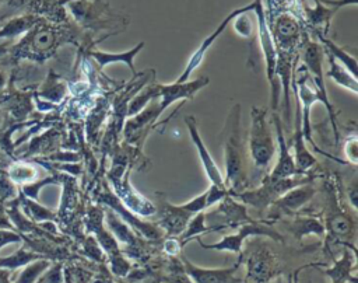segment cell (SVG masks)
<instances>
[{
	"label": "cell",
	"mask_w": 358,
	"mask_h": 283,
	"mask_svg": "<svg viewBox=\"0 0 358 283\" xmlns=\"http://www.w3.org/2000/svg\"><path fill=\"white\" fill-rule=\"evenodd\" d=\"M253 3H255L253 10L256 11V15L259 18V39H260V46H262L263 56H264V60H266L267 78L270 80L271 87H273V109H275L277 108V99L274 97V83H273V78H274L275 69H277V52H275V46H274V41L271 38V34L267 29L262 0H255Z\"/></svg>",
	"instance_id": "obj_9"
},
{
	"label": "cell",
	"mask_w": 358,
	"mask_h": 283,
	"mask_svg": "<svg viewBox=\"0 0 358 283\" xmlns=\"http://www.w3.org/2000/svg\"><path fill=\"white\" fill-rule=\"evenodd\" d=\"M357 179L352 181V184L350 185V191H348V198L351 200V206L355 209L357 207Z\"/></svg>",
	"instance_id": "obj_40"
},
{
	"label": "cell",
	"mask_w": 358,
	"mask_h": 283,
	"mask_svg": "<svg viewBox=\"0 0 358 283\" xmlns=\"http://www.w3.org/2000/svg\"><path fill=\"white\" fill-rule=\"evenodd\" d=\"M245 283H249V282H248V280H246V279H245Z\"/></svg>",
	"instance_id": "obj_48"
},
{
	"label": "cell",
	"mask_w": 358,
	"mask_h": 283,
	"mask_svg": "<svg viewBox=\"0 0 358 283\" xmlns=\"http://www.w3.org/2000/svg\"><path fill=\"white\" fill-rule=\"evenodd\" d=\"M55 41H56V36H55V32H53L50 28L38 29V31L34 32L32 36H31L32 48H34L35 50H38V52L49 50V49L55 45Z\"/></svg>",
	"instance_id": "obj_30"
},
{
	"label": "cell",
	"mask_w": 358,
	"mask_h": 283,
	"mask_svg": "<svg viewBox=\"0 0 358 283\" xmlns=\"http://www.w3.org/2000/svg\"><path fill=\"white\" fill-rule=\"evenodd\" d=\"M312 181V177H305L301 174L288 177V178H271L267 175L263 181V184L257 189L252 191H243L239 195H236L243 203L250 205L259 212H264L274 200H277L281 195H284L287 191L309 184Z\"/></svg>",
	"instance_id": "obj_3"
},
{
	"label": "cell",
	"mask_w": 358,
	"mask_h": 283,
	"mask_svg": "<svg viewBox=\"0 0 358 283\" xmlns=\"http://www.w3.org/2000/svg\"><path fill=\"white\" fill-rule=\"evenodd\" d=\"M214 216H221V223L218 224V230L231 227V228H238L246 221H250L252 219L246 213V207L241 203H236L231 199V196H225L221 200V205L218 209L213 213Z\"/></svg>",
	"instance_id": "obj_16"
},
{
	"label": "cell",
	"mask_w": 358,
	"mask_h": 283,
	"mask_svg": "<svg viewBox=\"0 0 358 283\" xmlns=\"http://www.w3.org/2000/svg\"><path fill=\"white\" fill-rule=\"evenodd\" d=\"M158 87L159 84H152V85H147L141 92H138L129 104V109H127V115L133 116L136 113H138L141 109H144V106L152 101L154 98L158 97Z\"/></svg>",
	"instance_id": "obj_29"
},
{
	"label": "cell",
	"mask_w": 358,
	"mask_h": 283,
	"mask_svg": "<svg viewBox=\"0 0 358 283\" xmlns=\"http://www.w3.org/2000/svg\"><path fill=\"white\" fill-rule=\"evenodd\" d=\"M355 249H344L343 255L334 262L331 268H319V270L329 276L331 283H357L352 272L355 269Z\"/></svg>",
	"instance_id": "obj_17"
},
{
	"label": "cell",
	"mask_w": 358,
	"mask_h": 283,
	"mask_svg": "<svg viewBox=\"0 0 358 283\" xmlns=\"http://www.w3.org/2000/svg\"><path fill=\"white\" fill-rule=\"evenodd\" d=\"M289 231L301 240L310 234L322 235L324 233V224L316 217H298L289 224Z\"/></svg>",
	"instance_id": "obj_23"
},
{
	"label": "cell",
	"mask_w": 358,
	"mask_h": 283,
	"mask_svg": "<svg viewBox=\"0 0 358 283\" xmlns=\"http://www.w3.org/2000/svg\"><path fill=\"white\" fill-rule=\"evenodd\" d=\"M1 83H3V78H1V76H0V84H1Z\"/></svg>",
	"instance_id": "obj_47"
},
{
	"label": "cell",
	"mask_w": 358,
	"mask_h": 283,
	"mask_svg": "<svg viewBox=\"0 0 358 283\" xmlns=\"http://www.w3.org/2000/svg\"><path fill=\"white\" fill-rule=\"evenodd\" d=\"M253 7H255V3H250L249 6L242 7V8H238V10L232 11L228 17H225V20H224L207 38H204V39L201 41L200 46H199V48L194 50V53L190 56L189 62L186 63V67L183 69L182 74L175 80V83H185V81H187L189 77H190V74H192V73L200 66V63L203 62V59H204V56H206V52L210 49V46L214 43V41L221 35V32L227 28V25H228L236 15H239V14H242V13L252 11Z\"/></svg>",
	"instance_id": "obj_8"
},
{
	"label": "cell",
	"mask_w": 358,
	"mask_h": 283,
	"mask_svg": "<svg viewBox=\"0 0 358 283\" xmlns=\"http://www.w3.org/2000/svg\"><path fill=\"white\" fill-rule=\"evenodd\" d=\"M208 84L207 76H200L196 80L185 83H172V84H159L158 98H159V112L162 113L168 106L179 99H192L194 94Z\"/></svg>",
	"instance_id": "obj_7"
},
{
	"label": "cell",
	"mask_w": 358,
	"mask_h": 283,
	"mask_svg": "<svg viewBox=\"0 0 358 283\" xmlns=\"http://www.w3.org/2000/svg\"><path fill=\"white\" fill-rule=\"evenodd\" d=\"M278 272V265L271 252L266 248H260L250 255L248 261V277L249 283H266L274 277Z\"/></svg>",
	"instance_id": "obj_11"
},
{
	"label": "cell",
	"mask_w": 358,
	"mask_h": 283,
	"mask_svg": "<svg viewBox=\"0 0 358 283\" xmlns=\"http://www.w3.org/2000/svg\"><path fill=\"white\" fill-rule=\"evenodd\" d=\"M110 269L116 276H127L130 270V263L120 254H117L115 256H110Z\"/></svg>",
	"instance_id": "obj_34"
},
{
	"label": "cell",
	"mask_w": 358,
	"mask_h": 283,
	"mask_svg": "<svg viewBox=\"0 0 358 283\" xmlns=\"http://www.w3.org/2000/svg\"><path fill=\"white\" fill-rule=\"evenodd\" d=\"M324 230L333 238H351L354 235V220L347 213L334 209L326 219Z\"/></svg>",
	"instance_id": "obj_20"
},
{
	"label": "cell",
	"mask_w": 358,
	"mask_h": 283,
	"mask_svg": "<svg viewBox=\"0 0 358 283\" xmlns=\"http://www.w3.org/2000/svg\"><path fill=\"white\" fill-rule=\"evenodd\" d=\"M7 17H8V15H7V14H6V15H1V17H0V22H1V21H3V20H4V18H7Z\"/></svg>",
	"instance_id": "obj_46"
},
{
	"label": "cell",
	"mask_w": 358,
	"mask_h": 283,
	"mask_svg": "<svg viewBox=\"0 0 358 283\" xmlns=\"http://www.w3.org/2000/svg\"><path fill=\"white\" fill-rule=\"evenodd\" d=\"M158 209L161 213L159 226L171 235H180L193 216L186 212L180 205H172L165 200H161Z\"/></svg>",
	"instance_id": "obj_13"
},
{
	"label": "cell",
	"mask_w": 358,
	"mask_h": 283,
	"mask_svg": "<svg viewBox=\"0 0 358 283\" xmlns=\"http://www.w3.org/2000/svg\"><path fill=\"white\" fill-rule=\"evenodd\" d=\"M243 255L239 254L238 261L228 268H200L193 265L190 261L183 258V270L186 277L193 283H239L241 279L235 277L236 270L242 262Z\"/></svg>",
	"instance_id": "obj_6"
},
{
	"label": "cell",
	"mask_w": 358,
	"mask_h": 283,
	"mask_svg": "<svg viewBox=\"0 0 358 283\" xmlns=\"http://www.w3.org/2000/svg\"><path fill=\"white\" fill-rule=\"evenodd\" d=\"M305 268H306V266H302V268H299V269H296V270L294 272V275H292V283H299V277H298V276H299L301 270L305 269Z\"/></svg>",
	"instance_id": "obj_43"
},
{
	"label": "cell",
	"mask_w": 358,
	"mask_h": 283,
	"mask_svg": "<svg viewBox=\"0 0 358 283\" xmlns=\"http://www.w3.org/2000/svg\"><path fill=\"white\" fill-rule=\"evenodd\" d=\"M115 184V189L119 195H122V200L124 202V205L133 210V212H137L140 214H144V216H150V214H154L157 212V207L147 199H144L141 195H138L129 184L127 181L123 182V185L117 181H113Z\"/></svg>",
	"instance_id": "obj_18"
},
{
	"label": "cell",
	"mask_w": 358,
	"mask_h": 283,
	"mask_svg": "<svg viewBox=\"0 0 358 283\" xmlns=\"http://www.w3.org/2000/svg\"><path fill=\"white\" fill-rule=\"evenodd\" d=\"M315 195V188L309 184L295 186L281 195L277 200L271 203L273 210L280 214H288L301 209L306 202H309Z\"/></svg>",
	"instance_id": "obj_14"
},
{
	"label": "cell",
	"mask_w": 358,
	"mask_h": 283,
	"mask_svg": "<svg viewBox=\"0 0 358 283\" xmlns=\"http://www.w3.org/2000/svg\"><path fill=\"white\" fill-rule=\"evenodd\" d=\"M319 38L324 45L326 53H329L334 60H337L341 66H344L354 77H357V60H355V57L351 56L347 50L337 46L333 41L324 38L322 34H319Z\"/></svg>",
	"instance_id": "obj_24"
},
{
	"label": "cell",
	"mask_w": 358,
	"mask_h": 283,
	"mask_svg": "<svg viewBox=\"0 0 358 283\" xmlns=\"http://www.w3.org/2000/svg\"><path fill=\"white\" fill-rule=\"evenodd\" d=\"M7 46H8V43H1V45H0V53H3V52H6V49H7Z\"/></svg>",
	"instance_id": "obj_44"
},
{
	"label": "cell",
	"mask_w": 358,
	"mask_h": 283,
	"mask_svg": "<svg viewBox=\"0 0 358 283\" xmlns=\"http://www.w3.org/2000/svg\"><path fill=\"white\" fill-rule=\"evenodd\" d=\"M252 235H266L271 240L282 241V237L277 231H274L268 226L256 223L255 220L243 223L242 226H239L236 228V233L228 234L214 244H206L200 238H196V241L199 242V245L201 248H206V249H214V251H221V252L228 251V252H234V254L239 255V254H242V245H243L245 238L252 237Z\"/></svg>",
	"instance_id": "obj_4"
},
{
	"label": "cell",
	"mask_w": 358,
	"mask_h": 283,
	"mask_svg": "<svg viewBox=\"0 0 358 283\" xmlns=\"http://www.w3.org/2000/svg\"><path fill=\"white\" fill-rule=\"evenodd\" d=\"M267 109L252 106L249 151L256 168L264 170L273 160L275 153V140L267 123Z\"/></svg>",
	"instance_id": "obj_2"
},
{
	"label": "cell",
	"mask_w": 358,
	"mask_h": 283,
	"mask_svg": "<svg viewBox=\"0 0 358 283\" xmlns=\"http://www.w3.org/2000/svg\"><path fill=\"white\" fill-rule=\"evenodd\" d=\"M327 57H329V63H330V69L327 70V76L334 83H337L338 85L352 91L354 94H357L358 92L357 77H354L344 66H341L337 60H334L329 53H327Z\"/></svg>",
	"instance_id": "obj_22"
},
{
	"label": "cell",
	"mask_w": 358,
	"mask_h": 283,
	"mask_svg": "<svg viewBox=\"0 0 358 283\" xmlns=\"http://www.w3.org/2000/svg\"><path fill=\"white\" fill-rule=\"evenodd\" d=\"M206 214L203 212L200 213H196L192 216V219L189 220V223L186 224L185 230L182 231L180 234V244L185 245L189 240H196L199 238L200 234H204V233H208V231H213L211 227H208L206 224Z\"/></svg>",
	"instance_id": "obj_26"
},
{
	"label": "cell",
	"mask_w": 358,
	"mask_h": 283,
	"mask_svg": "<svg viewBox=\"0 0 358 283\" xmlns=\"http://www.w3.org/2000/svg\"><path fill=\"white\" fill-rule=\"evenodd\" d=\"M322 59H323V52L322 48L317 43L309 42L305 48L303 52V62H305V67L309 73L310 81L315 85L316 91L320 95V102L324 104V106L327 108V113L331 122V127L334 132V137H336V143L338 142V129H337V123H336V113L333 109V105L327 97V90L324 87V81H323V70H322Z\"/></svg>",
	"instance_id": "obj_5"
},
{
	"label": "cell",
	"mask_w": 358,
	"mask_h": 283,
	"mask_svg": "<svg viewBox=\"0 0 358 283\" xmlns=\"http://www.w3.org/2000/svg\"><path fill=\"white\" fill-rule=\"evenodd\" d=\"M185 123L187 126V130H189V134H190V139L197 150V154H199V158L204 167V171H206V175L207 178L210 179L211 184L214 185H220V186H224V178H222V174L220 171V168L217 167L215 161L213 160L211 154L208 153V149L206 147L200 133H199V127H197V122H196V118L194 116H185Z\"/></svg>",
	"instance_id": "obj_10"
},
{
	"label": "cell",
	"mask_w": 358,
	"mask_h": 283,
	"mask_svg": "<svg viewBox=\"0 0 358 283\" xmlns=\"http://www.w3.org/2000/svg\"><path fill=\"white\" fill-rule=\"evenodd\" d=\"M35 174V170L28 167V165H14L10 168V177L17 181V182H24V181H28L34 177Z\"/></svg>",
	"instance_id": "obj_33"
},
{
	"label": "cell",
	"mask_w": 358,
	"mask_h": 283,
	"mask_svg": "<svg viewBox=\"0 0 358 283\" xmlns=\"http://www.w3.org/2000/svg\"><path fill=\"white\" fill-rule=\"evenodd\" d=\"M225 153V179L224 186L229 196H236L248 188L245 149L241 134V106L234 105L229 111L224 129Z\"/></svg>",
	"instance_id": "obj_1"
},
{
	"label": "cell",
	"mask_w": 358,
	"mask_h": 283,
	"mask_svg": "<svg viewBox=\"0 0 358 283\" xmlns=\"http://www.w3.org/2000/svg\"><path fill=\"white\" fill-rule=\"evenodd\" d=\"M345 157L347 161H350L352 165L357 164V157H358V147H357V137L355 136H350L345 139Z\"/></svg>",
	"instance_id": "obj_36"
},
{
	"label": "cell",
	"mask_w": 358,
	"mask_h": 283,
	"mask_svg": "<svg viewBox=\"0 0 358 283\" xmlns=\"http://www.w3.org/2000/svg\"><path fill=\"white\" fill-rule=\"evenodd\" d=\"M143 46H144V41L138 42L134 48H131V49H129L126 52L110 53V52H105V50H96V52H92L91 56L95 59V62L99 64L101 69H103L105 66H108L110 63H124L136 74V69H134L133 60H134L136 55L143 49Z\"/></svg>",
	"instance_id": "obj_19"
},
{
	"label": "cell",
	"mask_w": 358,
	"mask_h": 283,
	"mask_svg": "<svg viewBox=\"0 0 358 283\" xmlns=\"http://www.w3.org/2000/svg\"><path fill=\"white\" fill-rule=\"evenodd\" d=\"M298 34H299V27L294 20V17L288 14H282L281 17H278L274 25V36H275V41H278L282 48L292 46L298 39Z\"/></svg>",
	"instance_id": "obj_21"
},
{
	"label": "cell",
	"mask_w": 358,
	"mask_h": 283,
	"mask_svg": "<svg viewBox=\"0 0 358 283\" xmlns=\"http://www.w3.org/2000/svg\"><path fill=\"white\" fill-rule=\"evenodd\" d=\"M39 258H43V256L21 247L18 251H15L14 254H11L8 256H0V269L14 270V269L22 268V266L39 259Z\"/></svg>",
	"instance_id": "obj_25"
},
{
	"label": "cell",
	"mask_w": 358,
	"mask_h": 283,
	"mask_svg": "<svg viewBox=\"0 0 358 283\" xmlns=\"http://www.w3.org/2000/svg\"><path fill=\"white\" fill-rule=\"evenodd\" d=\"M63 283H74L73 277H71V275H70V272L67 269L63 273Z\"/></svg>",
	"instance_id": "obj_42"
},
{
	"label": "cell",
	"mask_w": 358,
	"mask_h": 283,
	"mask_svg": "<svg viewBox=\"0 0 358 283\" xmlns=\"http://www.w3.org/2000/svg\"><path fill=\"white\" fill-rule=\"evenodd\" d=\"M92 283H105L102 279H96V280H94Z\"/></svg>",
	"instance_id": "obj_45"
},
{
	"label": "cell",
	"mask_w": 358,
	"mask_h": 283,
	"mask_svg": "<svg viewBox=\"0 0 358 283\" xmlns=\"http://www.w3.org/2000/svg\"><path fill=\"white\" fill-rule=\"evenodd\" d=\"M295 101H296V108H295V130H294V136H292L294 151H295L294 161H295L296 172L302 174V172L308 171L316 163V160H315V157L309 153V150L305 146V137L302 134V127H301V105H299V99H298L296 92H295Z\"/></svg>",
	"instance_id": "obj_15"
},
{
	"label": "cell",
	"mask_w": 358,
	"mask_h": 283,
	"mask_svg": "<svg viewBox=\"0 0 358 283\" xmlns=\"http://www.w3.org/2000/svg\"><path fill=\"white\" fill-rule=\"evenodd\" d=\"M273 122L275 127V134H277V143H278V161L274 165L273 171L268 174L271 178H288L292 175H296V167L294 157L291 156L288 150V144L285 142L284 130L281 127V120L277 113H273Z\"/></svg>",
	"instance_id": "obj_12"
},
{
	"label": "cell",
	"mask_w": 358,
	"mask_h": 283,
	"mask_svg": "<svg viewBox=\"0 0 358 283\" xmlns=\"http://www.w3.org/2000/svg\"><path fill=\"white\" fill-rule=\"evenodd\" d=\"M85 254L90 255L92 259L95 261H101L102 259V251H101V247L96 241H94V238H90L87 242H85Z\"/></svg>",
	"instance_id": "obj_37"
},
{
	"label": "cell",
	"mask_w": 358,
	"mask_h": 283,
	"mask_svg": "<svg viewBox=\"0 0 358 283\" xmlns=\"http://www.w3.org/2000/svg\"><path fill=\"white\" fill-rule=\"evenodd\" d=\"M248 13H249V11H248ZM243 14H245V13H242V14H239V15L235 17L234 28H235V31H236L241 36L250 38L252 31H253V29H252V22H250L249 18L243 17Z\"/></svg>",
	"instance_id": "obj_35"
},
{
	"label": "cell",
	"mask_w": 358,
	"mask_h": 283,
	"mask_svg": "<svg viewBox=\"0 0 358 283\" xmlns=\"http://www.w3.org/2000/svg\"><path fill=\"white\" fill-rule=\"evenodd\" d=\"M186 212H189L190 214H196V213H200L206 209H208V205H207V192L204 191L203 193L197 195L196 198L185 202L180 205Z\"/></svg>",
	"instance_id": "obj_32"
},
{
	"label": "cell",
	"mask_w": 358,
	"mask_h": 283,
	"mask_svg": "<svg viewBox=\"0 0 358 283\" xmlns=\"http://www.w3.org/2000/svg\"><path fill=\"white\" fill-rule=\"evenodd\" d=\"M106 223L109 224L110 230L113 231V234L119 238V241L126 242V244H133L134 242V235L131 234V231L112 213L106 214Z\"/></svg>",
	"instance_id": "obj_31"
},
{
	"label": "cell",
	"mask_w": 358,
	"mask_h": 283,
	"mask_svg": "<svg viewBox=\"0 0 358 283\" xmlns=\"http://www.w3.org/2000/svg\"><path fill=\"white\" fill-rule=\"evenodd\" d=\"M180 241H175V240H169L165 242V249L168 251V254H178L180 251L182 244H179Z\"/></svg>",
	"instance_id": "obj_39"
},
{
	"label": "cell",
	"mask_w": 358,
	"mask_h": 283,
	"mask_svg": "<svg viewBox=\"0 0 358 283\" xmlns=\"http://www.w3.org/2000/svg\"><path fill=\"white\" fill-rule=\"evenodd\" d=\"M38 22V18L34 15H22L11 18L0 29V38H13L24 31L31 29Z\"/></svg>",
	"instance_id": "obj_27"
},
{
	"label": "cell",
	"mask_w": 358,
	"mask_h": 283,
	"mask_svg": "<svg viewBox=\"0 0 358 283\" xmlns=\"http://www.w3.org/2000/svg\"><path fill=\"white\" fill-rule=\"evenodd\" d=\"M11 270L0 269V283H11Z\"/></svg>",
	"instance_id": "obj_41"
},
{
	"label": "cell",
	"mask_w": 358,
	"mask_h": 283,
	"mask_svg": "<svg viewBox=\"0 0 358 283\" xmlns=\"http://www.w3.org/2000/svg\"><path fill=\"white\" fill-rule=\"evenodd\" d=\"M50 266V261L46 258H39L28 265H25L24 270L15 279V283H36L38 279L45 273V270Z\"/></svg>",
	"instance_id": "obj_28"
},
{
	"label": "cell",
	"mask_w": 358,
	"mask_h": 283,
	"mask_svg": "<svg viewBox=\"0 0 358 283\" xmlns=\"http://www.w3.org/2000/svg\"><path fill=\"white\" fill-rule=\"evenodd\" d=\"M21 241V237L14 233V231H10V230H1L0 228V249L7 245V244H11V242H18Z\"/></svg>",
	"instance_id": "obj_38"
}]
</instances>
